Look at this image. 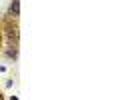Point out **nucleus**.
<instances>
[{
  "label": "nucleus",
  "mask_w": 120,
  "mask_h": 100,
  "mask_svg": "<svg viewBox=\"0 0 120 100\" xmlns=\"http://www.w3.org/2000/svg\"><path fill=\"white\" fill-rule=\"evenodd\" d=\"M8 16H12V18H18V16H20V0H12V2H10V6H8Z\"/></svg>",
  "instance_id": "obj_1"
},
{
  "label": "nucleus",
  "mask_w": 120,
  "mask_h": 100,
  "mask_svg": "<svg viewBox=\"0 0 120 100\" xmlns=\"http://www.w3.org/2000/svg\"><path fill=\"white\" fill-rule=\"evenodd\" d=\"M0 46H2V32H0Z\"/></svg>",
  "instance_id": "obj_3"
},
{
  "label": "nucleus",
  "mask_w": 120,
  "mask_h": 100,
  "mask_svg": "<svg viewBox=\"0 0 120 100\" xmlns=\"http://www.w3.org/2000/svg\"><path fill=\"white\" fill-rule=\"evenodd\" d=\"M4 54H6V58H12V60H16V58H18V44H16V42H10Z\"/></svg>",
  "instance_id": "obj_2"
}]
</instances>
